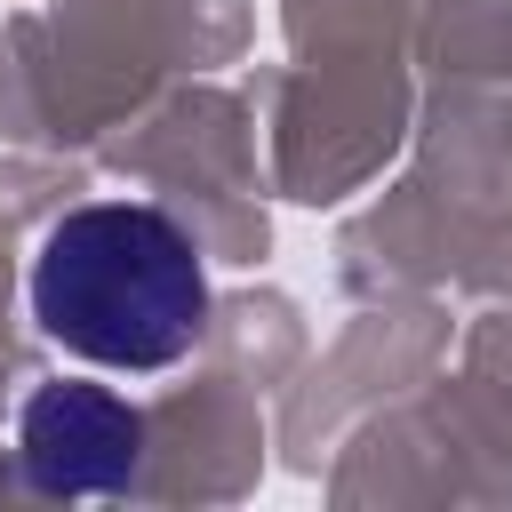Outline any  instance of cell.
I'll list each match as a JSON object with an SVG mask.
<instances>
[{"label": "cell", "instance_id": "7a4b0ae2", "mask_svg": "<svg viewBox=\"0 0 512 512\" xmlns=\"http://www.w3.org/2000/svg\"><path fill=\"white\" fill-rule=\"evenodd\" d=\"M16 456L48 496H120L144 464V416L104 384H40L16 416Z\"/></svg>", "mask_w": 512, "mask_h": 512}, {"label": "cell", "instance_id": "6da1fadb", "mask_svg": "<svg viewBox=\"0 0 512 512\" xmlns=\"http://www.w3.org/2000/svg\"><path fill=\"white\" fill-rule=\"evenodd\" d=\"M40 328L88 368H176L208 328V272L192 232L144 200H96L48 224L32 256Z\"/></svg>", "mask_w": 512, "mask_h": 512}]
</instances>
